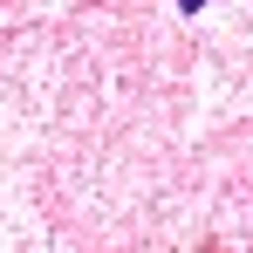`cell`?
<instances>
[{"label": "cell", "instance_id": "6da1fadb", "mask_svg": "<svg viewBox=\"0 0 253 253\" xmlns=\"http://www.w3.org/2000/svg\"><path fill=\"white\" fill-rule=\"evenodd\" d=\"M178 7H185V14H192V7H206V0H178Z\"/></svg>", "mask_w": 253, "mask_h": 253}]
</instances>
